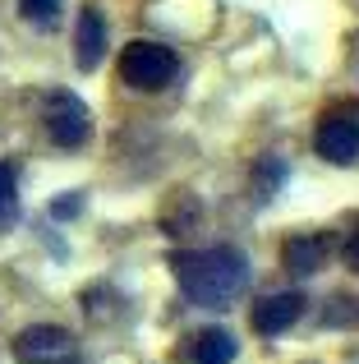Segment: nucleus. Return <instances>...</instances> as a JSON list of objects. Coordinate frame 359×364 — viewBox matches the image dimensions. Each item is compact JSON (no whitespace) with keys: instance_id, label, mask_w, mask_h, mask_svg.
Segmentation results:
<instances>
[{"instance_id":"obj_1","label":"nucleus","mask_w":359,"mask_h":364,"mask_svg":"<svg viewBox=\"0 0 359 364\" xmlns=\"http://www.w3.org/2000/svg\"><path fill=\"white\" fill-rule=\"evenodd\" d=\"M171 272L180 282V291L203 309H226L235 295L249 286V258L231 245L216 249H198V254H175Z\"/></svg>"},{"instance_id":"obj_2","label":"nucleus","mask_w":359,"mask_h":364,"mask_svg":"<svg viewBox=\"0 0 359 364\" xmlns=\"http://www.w3.org/2000/svg\"><path fill=\"white\" fill-rule=\"evenodd\" d=\"M180 74V55L162 42H129L120 51V79L138 92H157L166 83H175Z\"/></svg>"},{"instance_id":"obj_3","label":"nucleus","mask_w":359,"mask_h":364,"mask_svg":"<svg viewBox=\"0 0 359 364\" xmlns=\"http://www.w3.org/2000/svg\"><path fill=\"white\" fill-rule=\"evenodd\" d=\"M14 360L18 364H79V341L55 323H37V328L18 332Z\"/></svg>"},{"instance_id":"obj_4","label":"nucleus","mask_w":359,"mask_h":364,"mask_svg":"<svg viewBox=\"0 0 359 364\" xmlns=\"http://www.w3.org/2000/svg\"><path fill=\"white\" fill-rule=\"evenodd\" d=\"M46 134H51L60 148H79L83 139L92 134V120H88V107H83L79 92L70 88H55L51 97H46Z\"/></svg>"},{"instance_id":"obj_5","label":"nucleus","mask_w":359,"mask_h":364,"mask_svg":"<svg viewBox=\"0 0 359 364\" xmlns=\"http://www.w3.org/2000/svg\"><path fill=\"white\" fill-rule=\"evenodd\" d=\"M314 148H318V157H323V161L350 166V161L359 157V120L346 116V111L327 116V120L314 129Z\"/></svg>"},{"instance_id":"obj_6","label":"nucleus","mask_w":359,"mask_h":364,"mask_svg":"<svg viewBox=\"0 0 359 364\" xmlns=\"http://www.w3.org/2000/svg\"><path fill=\"white\" fill-rule=\"evenodd\" d=\"M299 314H304V295H299V291H281V295L258 300V309H253V328H258L263 337H277V332H286Z\"/></svg>"},{"instance_id":"obj_7","label":"nucleus","mask_w":359,"mask_h":364,"mask_svg":"<svg viewBox=\"0 0 359 364\" xmlns=\"http://www.w3.org/2000/svg\"><path fill=\"white\" fill-rule=\"evenodd\" d=\"M101 55H106V18H101V9L83 5V14H79V42H74V60H79V70H97Z\"/></svg>"},{"instance_id":"obj_8","label":"nucleus","mask_w":359,"mask_h":364,"mask_svg":"<svg viewBox=\"0 0 359 364\" xmlns=\"http://www.w3.org/2000/svg\"><path fill=\"white\" fill-rule=\"evenodd\" d=\"M327 254H332V240L327 235H290L286 245H281V258H286L290 272H318V267L327 263Z\"/></svg>"},{"instance_id":"obj_9","label":"nucleus","mask_w":359,"mask_h":364,"mask_svg":"<svg viewBox=\"0 0 359 364\" xmlns=\"http://www.w3.org/2000/svg\"><path fill=\"white\" fill-rule=\"evenodd\" d=\"M194 364H231L235 360V337L226 328H203L194 337Z\"/></svg>"},{"instance_id":"obj_10","label":"nucleus","mask_w":359,"mask_h":364,"mask_svg":"<svg viewBox=\"0 0 359 364\" xmlns=\"http://www.w3.org/2000/svg\"><path fill=\"white\" fill-rule=\"evenodd\" d=\"M18 217V171L14 161H0V231H9Z\"/></svg>"},{"instance_id":"obj_11","label":"nucleus","mask_w":359,"mask_h":364,"mask_svg":"<svg viewBox=\"0 0 359 364\" xmlns=\"http://www.w3.org/2000/svg\"><path fill=\"white\" fill-rule=\"evenodd\" d=\"M18 9H23V18H33V23H55L60 0H18Z\"/></svg>"},{"instance_id":"obj_12","label":"nucleus","mask_w":359,"mask_h":364,"mask_svg":"<svg viewBox=\"0 0 359 364\" xmlns=\"http://www.w3.org/2000/svg\"><path fill=\"white\" fill-rule=\"evenodd\" d=\"M346 263H350L355 272H359V226H355V235H350V240H346Z\"/></svg>"}]
</instances>
